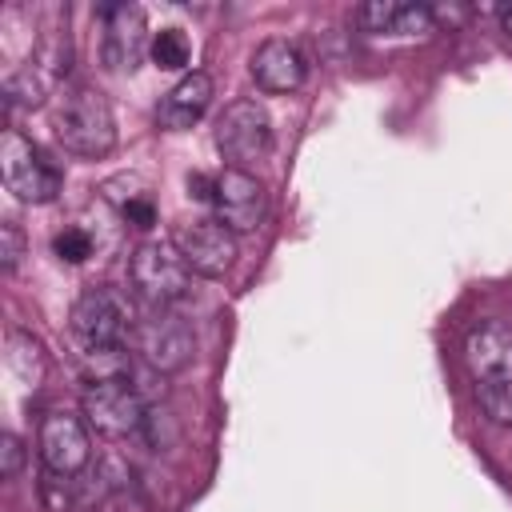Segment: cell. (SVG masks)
Listing matches in <instances>:
<instances>
[{
	"label": "cell",
	"instance_id": "cell-1",
	"mask_svg": "<svg viewBox=\"0 0 512 512\" xmlns=\"http://www.w3.org/2000/svg\"><path fill=\"white\" fill-rule=\"evenodd\" d=\"M52 132L76 156H108L116 148V116L100 88L92 84H64L52 100Z\"/></svg>",
	"mask_w": 512,
	"mask_h": 512
},
{
	"label": "cell",
	"instance_id": "cell-2",
	"mask_svg": "<svg viewBox=\"0 0 512 512\" xmlns=\"http://www.w3.org/2000/svg\"><path fill=\"white\" fill-rule=\"evenodd\" d=\"M136 324L140 320L128 296L112 284H88L68 312V328L84 352H124V344L136 336Z\"/></svg>",
	"mask_w": 512,
	"mask_h": 512
},
{
	"label": "cell",
	"instance_id": "cell-3",
	"mask_svg": "<svg viewBox=\"0 0 512 512\" xmlns=\"http://www.w3.org/2000/svg\"><path fill=\"white\" fill-rule=\"evenodd\" d=\"M0 176L4 188L24 204H52L64 188V168L32 136L16 128L0 136Z\"/></svg>",
	"mask_w": 512,
	"mask_h": 512
},
{
	"label": "cell",
	"instance_id": "cell-4",
	"mask_svg": "<svg viewBox=\"0 0 512 512\" xmlns=\"http://www.w3.org/2000/svg\"><path fill=\"white\" fill-rule=\"evenodd\" d=\"M128 284L148 308H172L192 288V268L172 240H144L128 256Z\"/></svg>",
	"mask_w": 512,
	"mask_h": 512
},
{
	"label": "cell",
	"instance_id": "cell-5",
	"mask_svg": "<svg viewBox=\"0 0 512 512\" xmlns=\"http://www.w3.org/2000/svg\"><path fill=\"white\" fill-rule=\"evenodd\" d=\"M80 408H84L88 428H96L108 440H140L148 428L144 396L128 384V376L88 380L80 392Z\"/></svg>",
	"mask_w": 512,
	"mask_h": 512
},
{
	"label": "cell",
	"instance_id": "cell-6",
	"mask_svg": "<svg viewBox=\"0 0 512 512\" xmlns=\"http://www.w3.org/2000/svg\"><path fill=\"white\" fill-rule=\"evenodd\" d=\"M216 148H220L224 160H232V168H248L252 160L268 156V148H272L268 108L252 96L232 100L216 120Z\"/></svg>",
	"mask_w": 512,
	"mask_h": 512
},
{
	"label": "cell",
	"instance_id": "cell-7",
	"mask_svg": "<svg viewBox=\"0 0 512 512\" xmlns=\"http://www.w3.org/2000/svg\"><path fill=\"white\" fill-rule=\"evenodd\" d=\"M132 340H136V352L156 372H180V368H188V360L196 352L192 324L180 312H172V308H152V316H144L136 324Z\"/></svg>",
	"mask_w": 512,
	"mask_h": 512
},
{
	"label": "cell",
	"instance_id": "cell-8",
	"mask_svg": "<svg viewBox=\"0 0 512 512\" xmlns=\"http://www.w3.org/2000/svg\"><path fill=\"white\" fill-rule=\"evenodd\" d=\"M212 212L216 220L240 236V232H256L264 224V212H268V196H264V184L248 172V168H224L212 176Z\"/></svg>",
	"mask_w": 512,
	"mask_h": 512
},
{
	"label": "cell",
	"instance_id": "cell-9",
	"mask_svg": "<svg viewBox=\"0 0 512 512\" xmlns=\"http://www.w3.org/2000/svg\"><path fill=\"white\" fill-rule=\"evenodd\" d=\"M96 16H100V60H104V68L108 72H132L144 60V52L152 48L144 8L104 4V8H96Z\"/></svg>",
	"mask_w": 512,
	"mask_h": 512
},
{
	"label": "cell",
	"instance_id": "cell-10",
	"mask_svg": "<svg viewBox=\"0 0 512 512\" xmlns=\"http://www.w3.org/2000/svg\"><path fill=\"white\" fill-rule=\"evenodd\" d=\"M44 472L52 476H76L88 468L92 460V440H88V420L72 416V412H48L40 420V436H36Z\"/></svg>",
	"mask_w": 512,
	"mask_h": 512
},
{
	"label": "cell",
	"instance_id": "cell-11",
	"mask_svg": "<svg viewBox=\"0 0 512 512\" xmlns=\"http://www.w3.org/2000/svg\"><path fill=\"white\" fill-rule=\"evenodd\" d=\"M172 244L180 248V256L188 260V268L196 276H208V280L224 276L232 268V260H236V236L216 216H196V220L180 224L176 236H172Z\"/></svg>",
	"mask_w": 512,
	"mask_h": 512
},
{
	"label": "cell",
	"instance_id": "cell-12",
	"mask_svg": "<svg viewBox=\"0 0 512 512\" xmlns=\"http://www.w3.org/2000/svg\"><path fill=\"white\" fill-rule=\"evenodd\" d=\"M464 364L476 384L512 380V328L500 320H480L464 336Z\"/></svg>",
	"mask_w": 512,
	"mask_h": 512
},
{
	"label": "cell",
	"instance_id": "cell-13",
	"mask_svg": "<svg viewBox=\"0 0 512 512\" xmlns=\"http://www.w3.org/2000/svg\"><path fill=\"white\" fill-rule=\"evenodd\" d=\"M304 76H308V56L300 52V44L284 36H272L252 52V80L260 92H272V96L296 92Z\"/></svg>",
	"mask_w": 512,
	"mask_h": 512
},
{
	"label": "cell",
	"instance_id": "cell-14",
	"mask_svg": "<svg viewBox=\"0 0 512 512\" xmlns=\"http://www.w3.org/2000/svg\"><path fill=\"white\" fill-rule=\"evenodd\" d=\"M208 104H212V76L208 72H184L164 92V100L156 104V124L168 132H184L208 112Z\"/></svg>",
	"mask_w": 512,
	"mask_h": 512
},
{
	"label": "cell",
	"instance_id": "cell-15",
	"mask_svg": "<svg viewBox=\"0 0 512 512\" xmlns=\"http://www.w3.org/2000/svg\"><path fill=\"white\" fill-rule=\"evenodd\" d=\"M4 364L16 376L20 388H40V380L48 372V352H44V344L32 332L8 328V336H4Z\"/></svg>",
	"mask_w": 512,
	"mask_h": 512
},
{
	"label": "cell",
	"instance_id": "cell-16",
	"mask_svg": "<svg viewBox=\"0 0 512 512\" xmlns=\"http://www.w3.org/2000/svg\"><path fill=\"white\" fill-rule=\"evenodd\" d=\"M148 56H152L156 68H164V72H180V68H188V60H192V44H188V36H184L180 28H160V32H152Z\"/></svg>",
	"mask_w": 512,
	"mask_h": 512
},
{
	"label": "cell",
	"instance_id": "cell-17",
	"mask_svg": "<svg viewBox=\"0 0 512 512\" xmlns=\"http://www.w3.org/2000/svg\"><path fill=\"white\" fill-rule=\"evenodd\" d=\"M476 400H480V412H484L492 424L512 428V380L476 384Z\"/></svg>",
	"mask_w": 512,
	"mask_h": 512
},
{
	"label": "cell",
	"instance_id": "cell-18",
	"mask_svg": "<svg viewBox=\"0 0 512 512\" xmlns=\"http://www.w3.org/2000/svg\"><path fill=\"white\" fill-rule=\"evenodd\" d=\"M396 16H400V4L392 0H372L356 8V24L364 32H396Z\"/></svg>",
	"mask_w": 512,
	"mask_h": 512
},
{
	"label": "cell",
	"instance_id": "cell-19",
	"mask_svg": "<svg viewBox=\"0 0 512 512\" xmlns=\"http://www.w3.org/2000/svg\"><path fill=\"white\" fill-rule=\"evenodd\" d=\"M52 252L64 260V264H84L92 256V236L84 228H64L56 240H52Z\"/></svg>",
	"mask_w": 512,
	"mask_h": 512
},
{
	"label": "cell",
	"instance_id": "cell-20",
	"mask_svg": "<svg viewBox=\"0 0 512 512\" xmlns=\"http://www.w3.org/2000/svg\"><path fill=\"white\" fill-rule=\"evenodd\" d=\"M20 256H24V228L12 216H4V224H0V268L4 272H16L20 268Z\"/></svg>",
	"mask_w": 512,
	"mask_h": 512
},
{
	"label": "cell",
	"instance_id": "cell-21",
	"mask_svg": "<svg viewBox=\"0 0 512 512\" xmlns=\"http://www.w3.org/2000/svg\"><path fill=\"white\" fill-rule=\"evenodd\" d=\"M20 468H24V444H20L16 432H4L0 436V472H4V480H16Z\"/></svg>",
	"mask_w": 512,
	"mask_h": 512
},
{
	"label": "cell",
	"instance_id": "cell-22",
	"mask_svg": "<svg viewBox=\"0 0 512 512\" xmlns=\"http://www.w3.org/2000/svg\"><path fill=\"white\" fill-rule=\"evenodd\" d=\"M124 220H128L132 228H152V224H156L152 200H148V196H128V200H124Z\"/></svg>",
	"mask_w": 512,
	"mask_h": 512
}]
</instances>
